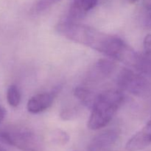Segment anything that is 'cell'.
Here are the masks:
<instances>
[{"mask_svg": "<svg viewBox=\"0 0 151 151\" xmlns=\"http://www.w3.org/2000/svg\"><path fill=\"white\" fill-rule=\"evenodd\" d=\"M56 29L69 40L90 47L128 66L133 67L135 63L138 53L118 37L69 20L59 23Z\"/></svg>", "mask_w": 151, "mask_h": 151, "instance_id": "obj_1", "label": "cell"}, {"mask_svg": "<svg viewBox=\"0 0 151 151\" xmlns=\"http://www.w3.org/2000/svg\"><path fill=\"white\" fill-rule=\"evenodd\" d=\"M123 101V94L117 90H109L97 95L91 107L88 128L99 130L109 125Z\"/></svg>", "mask_w": 151, "mask_h": 151, "instance_id": "obj_2", "label": "cell"}, {"mask_svg": "<svg viewBox=\"0 0 151 151\" xmlns=\"http://www.w3.org/2000/svg\"><path fill=\"white\" fill-rule=\"evenodd\" d=\"M0 141L22 151H44L41 137L32 130L10 126L0 130Z\"/></svg>", "mask_w": 151, "mask_h": 151, "instance_id": "obj_3", "label": "cell"}, {"mask_svg": "<svg viewBox=\"0 0 151 151\" xmlns=\"http://www.w3.org/2000/svg\"><path fill=\"white\" fill-rule=\"evenodd\" d=\"M117 84L122 89L137 96H145L151 91V81L138 72L127 69L120 72Z\"/></svg>", "mask_w": 151, "mask_h": 151, "instance_id": "obj_4", "label": "cell"}, {"mask_svg": "<svg viewBox=\"0 0 151 151\" xmlns=\"http://www.w3.org/2000/svg\"><path fill=\"white\" fill-rule=\"evenodd\" d=\"M119 131L107 130L94 137L88 144V151H106L111 148L119 138Z\"/></svg>", "mask_w": 151, "mask_h": 151, "instance_id": "obj_5", "label": "cell"}, {"mask_svg": "<svg viewBox=\"0 0 151 151\" xmlns=\"http://www.w3.org/2000/svg\"><path fill=\"white\" fill-rule=\"evenodd\" d=\"M151 145V119L145 126L134 134L126 143L128 151H140Z\"/></svg>", "mask_w": 151, "mask_h": 151, "instance_id": "obj_6", "label": "cell"}, {"mask_svg": "<svg viewBox=\"0 0 151 151\" xmlns=\"http://www.w3.org/2000/svg\"><path fill=\"white\" fill-rule=\"evenodd\" d=\"M115 67V63L111 60L107 59L99 60L88 72L87 75L88 81L91 82L102 81L110 76L114 71Z\"/></svg>", "mask_w": 151, "mask_h": 151, "instance_id": "obj_7", "label": "cell"}, {"mask_svg": "<svg viewBox=\"0 0 151 151\" xmlns=\"http://www.w3.org/2000/svg\"><path fill=\"white\" fill-rule=\"evenodd\" d=\"M55 93H40L31 97L27 102V109L31 114H38L44 111L52 106Z\"/></svg>", "mask_w": 151, "mask_h": 151, "instance_id": "obj_8", "label": "cell"}, {"mask_svg": "<svg viewBox=\"0 0 151 151\" xmlns=\"http://www.w3.org/2000/svg\"><path fill=\"white\" fill-rule=\"evenodd\" d=\"M97 1L98 0H73L72 5L69 10L68 20L75 22L82 19L88 11L95 7Z\"/></svg>", "mask_w": 151, "mask_h": 151, "instance_id": "obj_9", "label": "cell"}, {"mask_svg": "<svg viewBox=\"0 0 151 151\" xmlns=\"http://www.w3.org/2000/svg\"><path fill=\"white\" fill-rule=\"evenodd\" d=\"M138 73L144 75L151 81V55L138 54L134 67Z\"/></svg>", "mask_w": 151, "mask_h": 151, "instance_id": "obj_10", "label": "cell"}, {"mask_svg": "<svg viewBox=\"0 0 151 151\" xmlns=\"http://www.w3.org/2000/svg\"><path fill=\"white\" fill-rule=\"evenodd\" d=\"M74 94H75V97L78 100H81V102L84 106L91 108L92 107L96 97H97V96H94L92 91L84 88V87H77L75 89Z\"/></svg>", "mask_w": 151, "mask_h": 151, "instance_id": "obj_11", "label": "cell"}, {"mask_svg": "<svg viewBox=\"0 0 151 151\" xmlns=\"http://www.w3.org/2000/svg\"><path fill=\"white\" fill-rule=\"evenodd\" d=\"M7 100L11 107H17L21 102V93L16 85L9 86L7 91Z\"/></svg>", "mask_w": 151, "mask_h": 151, "instance_id": "obj_12", "label": "cell"}, {"mask_svg": "<svg viewBox=\"0 0 151 151\" xmlns=\"http://www.w3.org/2000/svg\"><path fill=\"white\" fill-rule=\"evenodd\" d=\"M69 137L68 134L64 131H60V130L55 131L54 134H52V141L57 145H63L66 144L69 142Z\"/></svg>", "mask_w": 151, "mask_h": 151, "instance_id": "obj_13", "label": "cell"}, {"mask_svg": "<svg viewBox=\"0 0 151 151\" xmlns=\"http://www.w3.org/2000/svg\"><path fill=\"white\" fill-rule=\"evenodd\" d=\"M143 45H144V53L151 55V34H148L145 37Z\"/></svg>", "mask_w": 151, "mask_h": 151, "instance_id": "obj_14", "label": "cell"}, {"mask_svg": "<svg viewBox=\"0 0 151 151\" xmlns=\"http://www.w3.org/2000/svg\"><path fill=\"white\" fill-rule=\"evenodd\" d=\"M55 1H58V0H38V3L36 4L37 10L41 11V10L47 8L48 6H50L52 3Z\"/></svg>", "mask_w": 151, "mask_h": 151, "instance_id": "obj_15", "label": "cell"}, {"mask_svg": "<svg viewBox=\"0 0 151 151\" xmlns=\"http://www.w3.org/2000/svg\"><path fill=\"white\" fill-rule=\"evenodd\" d=\"M6 115V111L2 106L0 105V123L2 122V121L4 120V117H5Z\"/></svg>", "mask_w": 151, "mask_h": 151, "instance_id": "obj_16", "label": "cell"}, {"mask_svg": "<svg viewBox=\"0 0 151 151\" xmlns=\"http://www.w3.org/2000/svg\"><path fill=\"white\" fill-rule=\"evenodd\" d=\"M137 1H138V0H129L130 2H131V3H134V2H136Z\"/></svg>", "mask_w": 151, "mask_h": 151, "instance_id": "obj_17", "label": "cell"}]
</instances>
